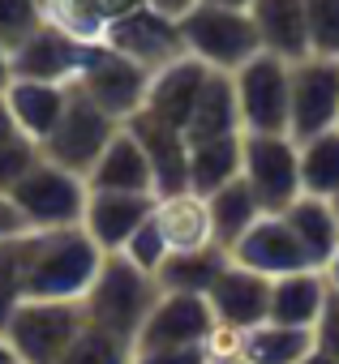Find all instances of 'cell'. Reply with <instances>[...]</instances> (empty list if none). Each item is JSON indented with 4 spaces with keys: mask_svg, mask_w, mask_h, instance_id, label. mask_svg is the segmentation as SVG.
Instances as JSON below:
<instances>
[{
    "mask_svg": "<svg viewBox=\"0 0 339 364\" xmlns=\"http://www.w3.org/2000/svg\"><path fill=\"white\" fill-rule=\"evenodd\" d=\"M103 249L86 236L82 223L26 232V300H78L90 291Z\"/></svg>",
    "mask_w": 339,
    "mask_h": 364,
    "instance_id": "6da1fadb",
    "label": "cell"
},
{
    "mask_svg": "<svg viewBox=\"0 0 339 364\" xmlns=\"http://www.w3.org/2000/svg\"><path fill=\"white\" fill-rule=\"evenodd\" d=\"M159 279L142 266H133L125 253H108L90 291L82 296V313L90 326L125 338V343H137L155 300H159Z\"/></svg>",
    "mask_w": 339,
    "mask_h": 364,
    "instance_id": "7a4b0ae2",
    "label": "cell"
},
{
    "mask_svg": "<svg viewBox=\"0 0 339 364\" xmlns=\"http://www.w3.org/2000/svg\"><path fill=\"white\" fill-rule=\"evenodd\" d=\"M14 206L22 210L26 228L31 232H52V228H73L82 223V210H86V198H90V185L86 176L52 163V159H39L18 185L9 189Z\"/></svg>",
    "mask_w": 339,
    "mask_h": 364,
    "instance_id": "3957f363",
    "label": "cell"
},
{
    "mask_svg": "<svg viewBox=\"0 0 339 364\" xmlns=\"http://www.w3.org/2000/svg\"><path fill=\"white\" fill-rule=\"evenodd\" d=\"M181 39H185L189 56H198L202 65H211L219 73H236L245 60H254L262 52V39H258L249 9L207 5V0L181 22Z\"/></svg>",
    "mask_w": 339,
    "mask_h": 364,
    "instance_id": "277c9868",
    "label": "cell"
},
{
    "mask_svg": "<svg viewBox=\"0 0 339 364\" xmlns=\"http://www.w3.org/2000/svg\"><path fill=\"white\" fill-rule=\"evenodd\" d=\"M82 326L86 313L78 300H22L5 321V334L22 364H61Z\"/></svg>",
    "mask_w": 339,
    "mask_h": 364,
    "instance_id": "5b68a950",
    "label": "cell"
},
{
    "mask_svg": "<svg viewBox=\"0 0 339 364\" xmlns=\"http://www.w3.org/2000/svg\"><path fill=\"white\" fill-rule=\"evenodd\" d=\"M241 129L245 133H288L292 116V60L258 52L232 73Z\"/></svg>",
    "mask_w": 339,
    "mask_h": 364,
    "instance_id": "8992f818",
    "label": "cell"
},
{
    "mask_svg": "<svg viewBox=\"0 0 339 364\" xmlns=\"http://www.w3.org/2000/svg\"><path fill=\"white\" fill-rule=\"evenodd\" d=\"M241 176L249 180L262 210L292 206L301 189V141L292 133H245L241 141Z\"/></svg>",
    "mask_w": 339,
    "mask_h": 364,
    "instance_id": "52a82bcc",
    "label": "cell"
},
{
    "mask_svg": "<svg viewBox=\"0 0 339 364\" xmlns=\"http://www.w3.org/2000/svg\"><path fill=\"white\" fill-rule=\"evenodd\" d=\"M116 129H120V120L108 116L95 99H86V95L73 86L61 124H56L52 137L43 141V159H52V163H61V167L86 176V171L95 167V159L103 154V146L116 137Z\"/></svg>",
    "mask_w": 339,
    "mask_h": 364,
    "instance_id": "ba28073f",
    "label": "cell"
},
{
    "mask_svg": "<svg viewBox=\"0 0 339 364\" xmlns=\"http://www.w3.org/2000/svg\"><path fill=\"white\" fill-rule=\"evenodd\" d=\"M339 129V56L309 52L305 60H292V116L288 133L296 141Z\"/></svg>",
    "mask_w": 339,
    "mask_h": 364,
    "instance_id": "9c48e42d",
    "label": "cell"
},
{
    "mask_svg": "<svg viewBox=\"0 0 339 364\" xmlns=\"http://www.w3.org/2000/svg\"><path fill=\"white\" fill-rule=\"evenodd\" d=\"M73 86H78L86 99H95L108 116H116V120L125 124V120H129L133 112H142V103H146L150 69L137 65V60H129V56H120L116 48L99 43Z\"/></svg>",
    "mask_w": 339,
    "mask_h": 364,
    "instance_id": "30bf717a",
    "label": "cell"
},
{
    "mask_svg": "<svg viewBox=\"0 0 339 364\" xmlns=\"http://www.w3.org/2000/svg\"><path fill=\"white\" fill-rule=\"evenodd\" d=\"M219 321L207 296L198 291H159L133 347H211Z\"/></svg>",
    "mask_w": 339,
    "mask_h": 364,
    "instance_id": "8fae6325",
    "label": "cell"
},
{
    "mask_svg": "<svg viewBox=\"0 0 339 364\" xmlns=\"http://www.w3.org/2000/svg\"><path fill=\"white\" fill-rule=\"evenodd\" d=\"M103 43H108V48H116L120 56H129V60L146 65L150 73H155V69H163L167 60L185 56L181 22L163 18L159 9H150V5H146V0H142V5H133V9H125V14H116V18L108 22V39H103Z\"/></svg>",
    "mask_w": 339,
    "mask_h": 364,
    "instance_id": "7c38bea8",
    "label": "cell"
},
{
    "mask_svg": "<svg viewBox=\"0 0 339 364\" xmlns=\"http://www.w3.org/2000/svg\"><path fill=\"white\" fill-rule=\"evenodd\" d=\"M228 253H232L236 266H249V270H258L266 279H279V274H292V270H309V253L301 249V240L288 228L283 210H262L249 223V232Z\"/></svg>",
    "mask_w": 339,
    "mask_h": 364,
    "instance_id": "4fadbf2b",
    "label": "cell"
},
{
    "mask_svg": "<svg viewBox=\"0 0 339 364\" xmlns=\"http://www.w3.org/2000/svg\"><path fill=\"white\" fill-rule=\"evenodd\" d=\"M207 77H211V65H202V60L189 56V52L177 56V60H167L163 69L150 73V90H146L142 112L185 133L189 120H194V112H198V99H202Z\"/></svg>",
    "mask_w": 339,
    "mask_h": 364,
    "instance_id": "5bb4252c",
    "label": "cell"
},
{
    "mask_svg": "<svg viewBox=\"0 0 339 364\" xmlns=\"http://www.w3.org/2000/svg\"><path fill=\"white\" fill-rule=\"evenodd\" d=\"M99 43H78L56 26H39L35 35H26L14 48V77H43V82H78V73L86 69L90 52Z\"/></svg>",
    "mask_w": 339,
    "mask_h": 364,
    "instance_id": "9a60e30c",
    "label": "cell"
},
{
    "mask_svg": "<svg viewBox=\"0 0 339 364\" xmlns=\"http://www.w3.org/2000/svg\"><path fill=\"white\" fill-rule=\"evenodd\" d=\"M207 300L215 309L219 330L245 334L249 326H258V321L271 317V279L258 274V270H249V266L228 262V270L215 279V287L207 291Z\"/></svg>",
    "mask_w": 339,
    "mask_h": 364,
    "instance_id": "2e32d148",
    "label": "cell"
},
{
    "mask_svg": "<svg viewBox=\"0 0 339 364\" xmlns=\"http://www.w3.org/2000/svg\"><path fill=\"white\" fill-rule=\"evenodd\" d=\"M155 202H159L155 193H108V189H90L86 210H82V228H86V236L103 253H120L129 245V236L150 219Z\"/></svg>",
    "mask_w": 339,
    "mask_h": 364,
    "instance_id": "e0dca14e",
    "label": "cell"
},
{
    "mask_svg": "<svg viewBox=\"0 0 339 364\" xmlns=\"http://www.w3.org/2000/svg\"><path fill=\"white\" fill-rule=\"evenodd\" d=\"M125 129L142 141L146 159H150V171H155V193L167 198V193H181L189 189V137L172 124H163L146 112H133L125 120Z\"/></svg>",
    "mask_w": 339,
    "mask_h": 364,
    "instance_id": "ac0fdd59",
    "label": "cell"
},
{
    "mask_svg": "<svg viewBox=\"0 0 339 364\" xmlns=\"http://www.w3.org/2000/svg\"><path fill=\"white\" fill-rule=\"evenodd\" d=\"M69 95H73V82H43V77H14L5 86V103L14 112V124L26 137H35L39 150L52 137V129L61 124Z\"/></svg>",
    "mask_w": 339,
    "mask_h": 364,
    "instance_id": "d6986e66",
    "label": "cell"
},
{
    "mask_svg": "<svg viewBox=\"0 0 339 364\" xmlns=\"http://www.w3.org/2000/svg\"><path fill=\"white\" fill-rule=\"evenodd\" d=\"M90 189H108V193H155V171L150 159L142 150V141L120 124L116 137L103 146V154L95 159V167L86 171ZM159 198V193H155Z\"/></svg>",
    "mask_w": 339,
    "mask_h": 364,
    "instance_id": "ffe728a7",
    "label": "cell"
},
{
    "mask_svg": "<svg viewBox=\"0 0 339 364\" xmlns=\"http://www.w3.org/2000/svg\"><path fill=\"white\" fill-rule=\"evenodd\" d=\"M249 18L258 26L262 52L283 56V60H305L313 52L309 39V14H305V0H254Z\"/></svg>",
    "mask_w": 339,
    "mask_h": 364,
    "instance_id": "44dd1931",
    "label": "cell"
},
{
    "mask_svg": "<svg viewBox=\"0 0 339 364\" xmlns=\"http://www.w3.org/2000/svg\"><path fill=\"white\" fill-rule=\"evenodd\" d=\"M330 300V287H326V274L322 270H292V274H279L271 279V321H283V326H301V330H313L322 309Z\"/></svg>",
    "mask_w": 339,
    "mask_h": 364,
    "instance_id": "7402d4cb",
    "label": "cell"
},
{
    "mask_svg": "<svg viewBox=\"0 0 339 364\" xmlns=\"http://www.w3.org/2000/svg\"><path fill=\"white\" fill-rule=\"evenodd\" d=\"M283 219H288V228L296 232L301 249L309 253V266L322 270V266L339 253V210H335V198L301 193L292 206H283Z\"/></svg>",
    "mask_w": 339,
    "mask_h": 364,
    "instance_id": "603a6c76",
    "label": "cell"
},
{
    "mask_svg": "<svg viewBox=\"0 0 339 364\" xmlns=\"http://www.w3.org/2000/svg\"><path fill=\"white\" fill-rule=\"evenodd\" d=\"M155 223L163 228L167 245L177 249H202L215 245V228H211V206L198 189H181L155 202Z\"/></svg>",
    "mask_w": 339,
    "mask_h": 364,
    "instance_id": "cb8c5ba5",
    "label": "cell"
},
{
    "mask_svg": "<svg viewBox=\"0 0 339 364\" xmlns=\"http://www.w3.org/2000/svg\"><path fill=\"white\" fill-rule=\"evenodd\" d=\"M232 253L224 245H202V249H177V253H167V262L159 266V287L163 291H198L207 296L215 287V279L228 270Z\"/></svg>",
    "mask_w": 339,
    "mask_h": 364,
    "instance_id": "d4e9b609",
    "label": "cell"
},
{
    "mask_svg": "<svg viewBox=\"0 0 339 364\" xmlns=\"http://www.w3.org/2000/svg\"><path fill=\"white\" fill-rule=\"evenodd\" d=\"M241 141L245 133H228V137H189V189H198L202 198L215 193L219 185L241 176Z\"/></svg>",
    "mask_w": 339,
    "mask_h": 364,
    "instance_id": "484cf974",
    "label": "cell"
},
{
    "mask_svg": "<svg viewBox=\"0 0 339 364\" xmlns=\"http://www.w3.org/2000/svg\"><path fill=\"white\" fill-rule=\"evenodd\" d=\"M207 206H211L215 245H224V249H232L249 232V223L262 215V202L254 198L245 176H236V180H228V185H219L215 193H207Z\"/></svg>",
    "mask_w": 339,
    "mask_h": 364,
    "instance_id": "4316f807",
    "label": "cell"
},
{
    "mask_svg": "<svg viewBox=\"0 0 339 364\" xmlns=\"http://www.w3.org/2000/svg\"><path fill=\"white\" fill-rule=\"evenodd\" d=\"M228 133H245L241 129V107H236V86H232V73L211 69L185 137H228Z\"/></svg>",
    "mask_w": 339,
    "mask_h": 364,
    "instance_id": "83f0119b",
    "label": "cell"
},
{
    "mask_svg": "<svg viewBox=\"0 0 339 364\" xmlns=\"http://www.w3.org/2000/svg\"><path fill=\"white\" fill-rule=\"evenodd\" d=\"M313 347V330L283 326V321H258L241 334V355L249 364H296Z\"/></svg>",
    "mask_w": 339,
    "mask_h": 364,
    "instance_id": "f1b7e54d",
    "label": "cell"
},
{
    "mask_svg": "<svg viewBox=\"0 0 339 364\" xmlns=\"http://www.w3.org/2000/svg\"><path fill=\"white\" fill-rule=\"evenodd\" d=\"M301 189L313 198H339V129L301 141Z\"/></svg>",
    "mask_w": 339,
    "mask_h": 364,
    "instance_id": "f546056e",
    "label": "cell"
},
{
    "mask_svg": "<svg viewBox=\"0 0 339 364\" xmlns=\"http://www.w3.org/2000/svg\"><path fill=\"white\" fill-rule=\"evenodd\" d=\"M43 22L78 43H103L112 18L103 14L99 0H43Z\"/></svg>",
    "mask_w": 339,
    "mask_h": 364,
    "instance_id": "4dcf8cb0",
    "label": "cell"
},
{
    "mask_svg": "<svg viewBox=\"0 0 339 364\" xmlns=\"http://www.w3.org/2000/svg\"><path fill=\"white\" fill-rule=\"evenodd\" d=\"M61 364H133V343L86 321L82 334L73 338V347L61 355Z\"/></svg>",
    "mask_w": 339,
    "mask_h": 364,
    "instance_id": "1f68e13d",
    "label": "cell"
},
{
    "mask_svg": "<svg viewBox=\"0 0 339 364\" xmlns=\"http://www.w3.org/2000/svg\"><path fill=\"white\" fill-rule=\"evenodd\" d=\"M22 300H26V232L0 240V330Z\"/></svg>",
    "mask_w": 339,
    "mask_h": 364,
    "instance_id": "d6a6232c",
    "label": "cell"
},
{
    "mask_svg": "<svg viewBox=\"0 0 339 364\" xmlns=\"http://www.w3.org/2000/svg\"><path fill=\"white\" fill-rule=\"evenodd\" d=\"M133 266H142V270H150V274H159V266L167 262V253H172V245H167V236H163V228L155 223V210H150V219L129 236V245L120 249Z\"/></svg>",
    "mask_w": 339,
    "mask_h": 364,
    "instance_id": "836d02e7",
    "label": "cell"
},
{
    "mask_svg": "<svg viewBox=\"0 0 339 364\" xmlns=\"http://www.w3.org/2000/svg\"><path fill=\"white\" fill-rule=\"evenodd\" d=\"M43 26V0H0V39L9 52Z\"/></svg>",
    "mask_w": 339,
    "mask_h": 364,
    "instance_id": "e575fe53",
    "label": "cell"
},
{
    "mask_svg": "<svg viewBox=\"0 0 339 364\" xmlns=\"http://www.w3.org/2000/svg\"><path fill=\"white\" fill-rule=\"evenodd\" d=\"M39 159H43L39 141H35V137H26V133L18 129V133L5 141V146H0V189L9 193V189L18 185V180H22V176H26V171H31Z\"/></svg>",
    "mask_w": 339,
    "mask_h": 364,
    "instance_id": "d590c367",
    "label": "cell"
},
{
    "mask_svg": "<svg viewBox=\"0 0 339 364\" xmlns=\"http://www.w3.org/2000/svg\"><path fill=\"white\" fill-rule=\"evenodd\" d=\"M305 14H309L313 52L339 56V0H305Z\"/></svg>",
    "mask_w": 339,
    "mask_h": 364,
    "instance_id": "8d00e7d4",
    "label": "cell"
},
{
    "mask_svg": "<svg viewBox=\"0 0 339 364\" xmlns=\"http://www.w3.org/2000/svg\"><path fill=\"white\" fill-rule=\"evenodd\" d=\"M133 364H211V347H133Z\"/></svg>",
    "mask_w": 339,
    "mask_h": 364,
    "instance_id": "74e56055",
    "label": "cell"
},
{
    "mask_svg": "<svg viewBox=\"0 0 339 364\" xmlns=\"http://www.w3.org/2000/svg\"><path fill=\"white\" fill-rule=\"evenodd\" d=\"M313 343L339 360V296L335 291H330V300H326V309H322V317L313 326Z\"/></svg>",
    "mask_w": 339,
    "mask_h": 364,
    "instance_id": "f35d334b",
    "label": "cell"
},
{
    "mask_svg": "<svg viewBox=\"0 0 339 364\" xmlns=\"http://www.w3.org/2000/svg\"><path fill=\"white\" fill-rule=\"evenodd\" d=\"M22 232H31L26 228V219H22V210L14 206V198L0 189V240H14V236H22Z\"/></svg>",
    "mask_w": 339,
    "mask_h": 364,
    "instance_id": "ab89813d",
    "label": "cell"
},
{
    "mask_svg": "<svg viewBox=\"0 0 339 364\" xmlns=\"http://www.w3.org/2000/svg\"><path fill=\"white\" fill-rule=\"evenodd\" d=\"M146 5H150V9H159L163 18H172V22H185V18L202 5V0H146Z\"/></svg>",
    "mask_w": 339,
    "mask_h": 364,
    "instance_id": "60d3db41",
    "label": "cell"
},
{
    "mask_svg": "<svg viewBox=\"0 0 339 364\" xmlns=\"http://www.w3.org/2000/svg\"><path fill=\"white\" fill-rule=\"evenodd\" d=\"M14 82V52H9V43L0 39V95H5V86Z\"/></svg>",
    "mask_w": 339,
    "mask_h": 364,
    "instance_id": "b9f144b4",
    "label": "cell"
},
{
    "mask_svg": "<svg viewBox=\"0 0 339 364\" xmlns=\"http://www.w3.org/2000/svg\"><path fill=\"white\" fill-rule=\"evenodd\" d=\"M14 133H18V124H14V112H9L5 95H0V146H5V141H9Z\"/></svg>",
    "mask_w": 339,
    "mask_h": 364,
    "instance_id": "7bdbcfd3",
    "label": "cell"
},
{
    "mask_svg": "<svg viewBox=\"0 0 339 364\" xmlns=\"http://www.w3.org/2000/svg\"><path fill=\"white\" fill-rule=\"evenodd\" d=\"M296 364H339V360H335V355H330V351H322V347H318V343H313V347H309V351H305V355H301V360H296Z\"/></svg>",
    "mask_w": 339,
    "mask_h": 364,
    "instance_id": "ee69618b",
    "label": "cell"
},
{
    "mask_svg": "<svg viewBox=\"0 0 339 364\" xmlns=\"http://www.w3.org/2000/svg\"><path fill=\"white\" fill-rule=\"evenodd\" d=\"M322 274H326V287H330V291L339 296V253H335V257H330V262L322 266Z\"/></svg>",
    "mask_w": 339,
    "mask_h": 364,
    "instance_id": "f6af8a7d",
    "label": "cell"
},
{
    "mask_svg": "<svg viewBox=\"0 0 339 364\" xmlns=\"http://www.w3.org/2000/svg\"><path fill=\"white\" fill-rule=\"evenodd\" d=\"M0 364H22L18 360V351H14V343H9V334L0 330Z\"/></svg>",
    "mask_w": 339,
    "mask_h": 364,
    "instance_id": "bcb514c9",
    "label": "cell"
},
{
    "mask_svg": "<svg viewBox=\"0 0 339 364\" xmlns=\"http://www.w3.org/2000/svg\"><path fill=\"white\" fill-rule=\"evenodd\" d=\"M211 364H249V360L236 351V355H211Z\"/></svg>",
    "mask_w": 339,
    "mask_h": 364,
    "instance_id": "7dc6e473",
    "label": "cell"
},
{
    "mask_svg": "<svg viewBox=\"0 0 339 364\" xmlns=\"http://www.w3.org/2000/svg\"><path fill=\"white\" fill-rule=\"evenodd\" d=\"M207 5H228V9H249L254 0H207Z\"/></svg>",
    "mask_w": 339,
    "mask_h": 364,
    "instance_id": "c3c4849f",
    "label": "cell"
},
{
    "mask_svg": "<svg viewBox=\"0 0 339 364\" xmlns=\"http://www.w3.org/2000/svg\"><path fill=\"white\" fill-rule=\"evenodd\" d=\"M335 210H339V198H335Z\"/></svg>",
    "mask_w": 339,
    "mask_h": 364,
    "instance_id": "681fc988",
    "label": "cell"
}]
</instances>
